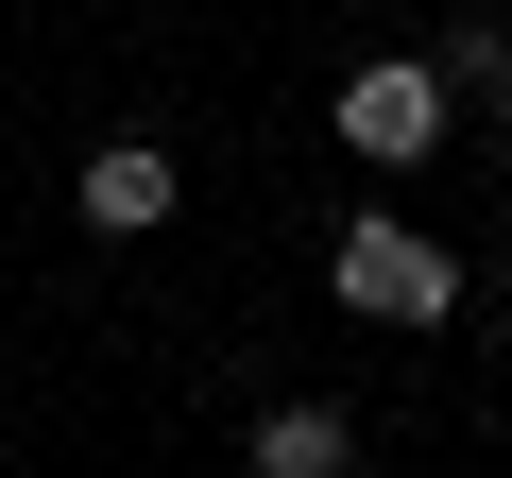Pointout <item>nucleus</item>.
I'll return each instance as SVG.
<instances>
[{
  "instance_id": "f257e3e1",
  "label": "nucleus",
  "mask_w": 512,
  "mask_h": 478,
  "mask_svg": "<svg viewBox=\"0 0 512 478\" xmlns=\"http://www.w3.org/2000/svg\"><path fill=\"white\" fill-rule=\"evenodd\" d=\"M342 308L359 325H444L461 308V257H444L427 222H342Z\"/></svg>"
},
{
  "instance_id": "f03ea898",
  "label": "nucleus",
  "mask_w": 512,
  "mask_h": 478,
  "mask_svg": "<svg viewBox=\"0 0 512 478\" xmlns=\"http://www.w3.org/2000/svg\"><path fill=\"white\" fill-rule=\"evenodd\" d=\"M427 137H444V69H427V52H359V69H342V154L410 171Z\"/></svg>"
},
{
  "instance_id": "7ed1b4c3",
  "label": "nucleus",
  "mask_w": 512,
  "mask_h": 478,
  "mask_svg": "<svg viewBox=\"0 0 512 478\" xmlns=\"http://www.w3.org/2000/svg\"><path fill=\"white\" fill-rule=\"evenodd\" d=\"M69 205H86V239H154L171 222V137H103Z\"/></svg>"
},
{
  "instance_id": "20e7f679",
  "label": "nucleus",
  "mask_w": 512,
  "mask_h": 478,
  "mask_svg": "<svg viewBox=\"0 0 512 478\" xmlns=\"http://www.w3.org/2000/svg\"><path fill=\"white\" fill-rule=\"evenodd\" d=\"M342 461H359V427H342L325 393H308V410H256V478H342Z\"/></svg>"
}]
</instances>
